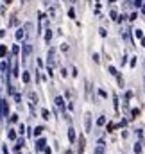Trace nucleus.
<instances>
[{
  "label": "nucleus",
  "mask_w": 145,
  "mask_h": 154,
  "mask_svg": "<svg viewBox=\"0 0 145 154\" xmlns=\"http://www.w3.org/2000/svg\"><path fill=\"white\" fill-rule=\"evenodd\" d=\"M23 131H25V125H23V124H22V125H20V129H18V133H20V134H22V133H23Z\"/></svg>",
  "instance_id": "obj_35"
},
{
  "label": "nucleus",
  "mask_w": 145,
  "mask_h": 154,
  "mask_svg": "<svg viewBox=\"0 0 145 154\" xmlns=\"http://www.w3.org/2000/svg\"><path fill=\"white\" fill-rule=\"evenodd\" d=\"M16 23H18V20L13 16V18H11V22H9V25H16Z\"/></svg>",
  "instance_id": "obj_27"
},
{
  "label": "nucleus",
  "mask_w": 145,
  "mask_h": 154,
  "mask_svg": "<svg viewBox=\"0 0 145 154\" xmlns=\"http://www.w3.org/2000/svg\"><path fill=\"white\" fill-rule=\"evenodd\" d=\"M102 152H104V140H100V142H99V147L95 149V152H93V154H102Z\"/></svg>",
  "instance_id": "obj_9"
},
{
  "label": "nucleus",
  "mask_w": 145,
  "mask_h": 154,
  "mask_svg": "<svg viewBox=\"0 0 145 154\" xmlns=\"http://www.w3.org/2000/svg\"><path fill=\"white\" fill-rule=\"evenodd\" d=\"M109 74H111V75H118V74H116V68H113V66H109Z\"/></svg>",
  "instance_id": "obj_24"
},
{
  "label": "nucleus",
  "mask_w": 145,
  "mask_h": 154,
  "mask_svg": "<svg viewBox=\"0 0 145 154\" xmlns=\"http://www.w3.org/2000/svg\"><path fill=\"white\" fill-rule=\"evenodd\" d=\"M29 99H31L32 102H38V95L34 93V91H29Z\"/></svg>",
  "instance_id": "obj_15"
},
{
  "label": "nucleus",
  "mask_w": 145,
  "mask_h": 154,
  "mask_svg": "<svg viewBox=\"0 0 145 154\" xmlns=\"http://www.w3.org/2000/svg\"><path fill=\"white\" fill-rule=\"evenodd\" d=\"M7 138H9V140H16V133H14V131H9V133H7Z\"/></svg>",
  "instance_id": "obj_19"
},
{
  "label": "nucleus",
  "mask_w": 145,
  "mask_h": 154,
  "mask_svg": "<svg viewBox=\"0 0 145 154\" xmlns=\"http://www.w3.org/2000/svg\"><path fill=\"white\" fill-rule=\"evenodd\" d=\"M41 115H43V118H45V120H48V118H50V113H48V109H41Z\"/></svg>",
  "instance_id": "obj_17"
},
{
  "label": "nucleus",
  "mask_w": 145,
  "mask_h": 154,
  "mask_svg": "<svg viewBox=\"0 0 145 154\" xmlns=\"http://www.w3.org/2000/svg\"><path fill=\"white\" fill-rule=\"evenodd\" d=\"M140 115V109H133V116H134V118H136V116Z\"/></svg>",
  "instance_id": "obj_33"
},
{
  "label": "nucleus",
  "mask_w": 145,
  "mask_h": 154,
  "mask_svg": "<svg viewBox=\"0 0 145 154\" xmlns=\"http://www.w3.org/2000/svg\"><path fill=\"white\" fill-rule=\"evenodd\" d=\"M43 152H45V154H52V149H50V147H45V149H43Z\"/></svg>",
  "instance_id": "obj_28"
},
{
  "label": "nucleus",
  "mask_w": 145,
  "mask_h": 154,
  "mask_svg": "<svg viewBox=\"0 0 145 154\" xmlns=\"http://www.w3.org/2000/svg\"><path fill=\"white\" fill-rule=\"evenodd\" d=\"M57 52H56V48H50L48 50V54H47V66L48 68H54V66H57Z\"/></svg>",
  "instance_id": "obj_1"
},
{
  "label": "nucleus",
  "mask_w": 145,
  "mask_h": 154,
  "mask_svg": "<svg viewBox=\"0 0 145 154\" xmlns=\"http://www.w3.org/2000/svg\"><path fill=\"white\" fill-rule=\"evenodd\" d=\"M84 124H86V133H90L91 131V115L90 113L84 115Z\"/></svg>",
  "instance_id": "obj_6"
},
{
  "label": "nucleus",
  "mask_w": 145,
  "mask_h": 154,
  "mask_svg": "<svg viewBox=\"0 0 145 154\" xmlns=\"http://www.w3.org/2000/svg\"><path fill=\"white\" fill-rule=\"evenodd\" d=\"M65 154H73V152H72V151H66V152H65Z\"/></svg>",
  "instance_id": "obj_37"
},
{
  "label": "nucleus",
  "mask_w": 145,
  "mask_h": 154,
  "mask_svg": "<svg viewBox=\"0 0 145 154\" xmlns=\"http://www.w3.org/2000/svg\"><path fill=\"white\" fill-rule=\"evenodd\" d=\"M134 152L142 154V143H136V145H134Z\"/></svg>",
  "instance_id": "obj_20"
},
{
  "label": "nucleus",
  "mask_w": 145,
  "mask_h": 154,
  "mask_svg": "<svg viewBox=\"0 0 145 154\" xmlns=\"http://www.w3.org/2000/svg\"><path fill=\"white\" fill-rule=\"evenodd\" d=\"M50 39H52V31L48 29V31H47V34H45V41H47V43H50Z\"/></svg>",
  "instance_id": "obj_14"
},
{
  "label": "nucleus",
  "mask_w": 145,
  "mask_h": 154,
  "mask_svg": "<svg viewBox=\"0 0 145 154\" xmlns=\"http://www.w3.org/2000/svg\"><path fill=\"white\" fill-rule=\"evenodd\" d=\"M134 34H136V38H143V34H142V31H134Z\"/></svg>",
  "instance_id": "obj_30"
},
{
  "label": "nucleus",
  "mask_w": 145,
  "mask_h": 154,
  "mask_svg": "<svg viewBox=\"0 0 145 154\" xmlns=\"http://www.w3.org/2000/svg\"><path fill=\"white\" fill-rule=\"evenodd\" d=\"M68 16H70V18H75V11H73V9L68 11Z\"/></svg>",
  "instance_id": "obj_29"
},
{
  "label": "nucleus",
  "mask_w": 145,
  "mask_h": 154,
  "mask_svg": "<svg viewBox=\"0 0 145 154\" xmlns=\"http://www.w3.org/2000/svg\"><path fill=\"white\" fill-rule=\"evenodd\" d=\"M84 147H86V140H84V136L81 134V136H79V154L84 151Z\"/></svg>",
  "instance_id": "obj_8"
},
{
  "label": "nucleus",
  "mask_w": 145,
  "mask_h": 154,
  "mask_svg": "<svg viewBox=\"0 0 145 154\" xmlns=\"http://www.w3.org/2000/svg\"><path fill=\"white\" fill-rule=\"evenodd\" d=\"M9 120H11L13 124H14V122H18V115H11V118H9Z\"/></svg>",
  "instance_id": "obj_26"
},
{
  "label": "nucleus",
  "mask_w": 145,
  "mask_h": 154,
  "mask_svg": "<svg viewBox=\"0 0 145 154\" xmlns=\"http://www.w3.org/2000/svg\"><path fill=\"white\" fill-rule=\"evenodd\" d=\"M23 145H25V140H23V138H18V140H16L14 149H16V151H20V147H23Z\"/></svg>",
  "instance_id": "obj_10"
},
{
  "label": "nucleus",
  "mask_w": 145,
  "mask_h": 154,
  "mask_svg": "<svg viewBox=\"0 0 145 154\" xmlns=\"http://www.w3.org/2000/svg\"><path fill=\"white\" fill-rule=\"evenodd\" d=\"M29 81H31V75H29V72H23V82L27 84Z\"/></svg>",
  "instance_id": "obj_21"
},
{
  "label": "nucleus",
  "mask_w": 145,
  "mask_h": 154,
  "mask_svg": "<svg viewBox=\"0 0 145 154\" xmlns=\"http://www.w3.org/2000/svg\"><path fill=\"white\" fill-rule=\"evenodd\" d=\"M18 52H20V47L14 45V47H13V56H18Z\"/></svg>",
  "instance_id": "obj_23"
},
{
  "label": "nucleus",
  "mask_w": 145,
  "mask_h": 154,
  "mask_svg": "<svg viewBox=\"0 0 145 154\" xmlns=\"http://www.w3.org/2000/svg\"><path fill=\"white\" fill-rule=\"evenodd\" d=\"M116 127H118V124H113V122L108 124V131H113V129H116Z\"/></svg>",
  "instance_id": "obj_22"
},
{
  "label": "nucleus",
  "mask_w": 145,
  "mask_h": 154,
  "mask_svg": "<svg viewBox=\"0 0 145 154\" xmlns=\"http://www.w3.org/2000/svg\"><path fill=\"white\" fill-rule=\"evenodd\" d=\"M11 63H13V70H11L13 74H11V75L18 77V75H20V72H18V59H16V57H13V59H11Z\"/></svg>",
  "instance_id": "obj_4"
},
{
  "label": "nucleus",
  "mask_w": 145,
  "mask_h": 154,
  "mask_svg": "<svg viewBox=\"0 0 145 154\" xmlns=\"http://www.w3.org/2000/svg\"><path fill=\"white\" fill-rule=\"evenodd\" d=\"M106 124V116H99V120H97V125H104Z\"/></svg>",
  "instance_id": "obj_18"
},
{
  "label": "nucleus",
  "mask_w": 145,
  "mask_h": 154,
  "mask_svg": "<svg viewBox=\"0 0 145 154\" xmlns=\"http://www.w3.org/2000/svg\"><path fill=\"white\" fill-rule=\"evenodd\" d=\"M14 100H16V102H22V95H20V93H14Z\"/></svg>",
  "instance_id": "obj_25"
},
{
  "label": "nucleus",
  "mask_w": 145,
  "mask_h": 154,
  "mask_svg": "<svg viewBox=\"0 0 145 154\" xmlns=\"http://www.w3.org/2000/svg\"><path fill=\"white\" fill-rule=\"evenodd\" d=\"M68 140H70V142H75V131H73L72 127L68 129Z\"/></svg>",
  "instance_id": "obj_11"
},
{
  "label": "nucleus",
  "mask_w": 145,
  "mask_h": 154,
  "mask_svg": "<svg viewBox=\"0 0 145 154\" xmlns=\"http://www.w3.org/2000/svg\"><path fill=\"white\" fill-rule=\"evenodd\" d=\"M93 61H95V63H100V59H99V54H93Z\"/></svg>",
  "instance_id": "obj_32"
},
{
  "label": "nucleus",
  "mask_w": 145,
  "mask_h": 154,
  "mask_svg": "<svg viewBox=\"0 0 145 154\" xmlns=\"http://www.w3.org/2000/svg\"><path fill=\"white\" fill-rule=\"evenodd\" d=\"M4 2H5V4H11V0H4Z\"/></svg>",
  "instance_id": "obj_38"
},
{
  "label": "nucleus",
  "mask_w": 145,
  "mask_h": 154,
  "mask_svg": "<svg viewBox=\"0 0 145 154\" xmlns=\"http://www.w3.org/2000/svg\"><path fill=\"white\" fill-rule=\"evenodd\" d=\"M32 52V47H31V43H25L23 45V52H22V63H25L27 61V57H29V54Z\"/></svg>",
  "instance_id": "obj_3"
},
{
  "label": "nucleus",
  "mask_w": 145,
  "mask_h": 154,
  "mask_svg": "<svg viewBox=\"0 0 145 154\" xmlns=\"http://www.w3.org/2000/svg\"><path fill=\"white\" fill-rule=\"evenodd\" d=\"M7 54V47L5 45H0V57H4Z\"/></svg>",
  "instance_id": "obj_13"
},
{
  "label": "nucleus",
  "mask_w": 145,
  "mask_h": 154,
  "mask_svg": "<svg viewBox=\"0 0 145 154\" xmlns=\"http://www.w3.org/2000/svg\"><path fill=\"white\" fill-rule=\"evenodd\" d=\"M22 2H29V0H22Z\"/></svg>",
  "instance_id": "obj_39"
},
{
  "label": "nucleus",
  "mask_w": 145,
  "mask_h": 154,
  "mask_svg": "<svg viewBox=\"0 0 145 154\" xmlns=\"http://www.w3.org/2000/svg\"><path fill=\"white\" fill-rule=\"evenodd\" d=\"M56 106L61 109V113L65 115V99L63 97H56Z\"/></svg>",
  "instance_id": "obj_5"
},
{
  "label": "nucleus",
  "mask_w": 145,
  "mask_h": 154,
  "mask_svg": "<svg viewBox=\"0 0 145 154\" xmlns=\"http://www.w3.org/2000/svg\"><path fill=\"white\" fill-rule=\"evenodd\" d=\"M2 152H4V154H9V151H7V147H4V149H2Z\"/></svg>",
  "instance_id": "obj_36"
},
{
  "label": "nucleus",
  "mask_w": 145,
  "mask_h": 154,
  "mask_svg": "<svg viewBox=\"0 0 145 154\" xmlns=\"http://www.w3.org/2000/svg\"><path fill=\"white\" fill-rule=\"evenodd\" d=\"M25 34H27V32H25L23 29H20V31L16 32V39H23V38H25Z\"/></svg>",
  "instance_id": "obj_12"
},
{
  "label": "nucleus",
  "mask_w": 145,
  "mask_h": 154,
  "mask_svg": "<svg viewBox=\"0 0 145 154\" xmlns=\"http://www.w3.org/2000/svg\"><path fill=\"white\" fill-rule=\"evenodd\" d=\"M0 113H2V116H7V113H9V104L4 97H0Z\"/></svg>",
  "instance_id": "obj_2"
},
{
  "label": "nucleus",
  "mask_w": 145,
  "mask_h": 154,
  "mask_svg": "<svg viewBox=\"0 0 145 154\" xmlns=\"http://www.w3.org/2000/svg\"><path fill=\"white\" fill-rule=\"evenodd\" d=\"M43 131H45V129H43V127H41V125H38L36 129H34V136H39V134H41V133H43Z\"/></svg>",
  "instance_id": "obj_16"
},
{
  "label": "nucleus",
  "mask_w": 145,
  "mask_h": 154,
  "mask_svg": "<svg viewBox=\"0 0 145 154\" xmlns=\"http://www.w3.org/2000/svg\"><path fill=\"white\" fill-rule=\"evenodd\" d=\"M47 147V142H45V138H39L36 142V152H39V151H43Z\"/></svg>",
  "instance_id": "obj_7"
},
{
  "label": "nucleus",
  "mask_w": 145,
  "mask_h": 154,
  "mask_svg": "<svg viewBox=\"0 0 145 154\" xmlns=\"http://www.w3.org/2000/svg\"><path fill=\"white\" fill-rule=\"evenodd\" d=\"M61 50H63V52H66V50H68V45H66V43H63V45H61Z\"/></svg>",
  "instance_id": "obj_31"
},
{
  "label": "nucleus",
  "mask_w": 145,
  "mask_h": 154,
  "mask_svg": "<svg viewBox=\"0 0 145 154\" xmlns=\"http://www.w3.org/2000/svg\"><path fill=\"white\" fill-rule=\"evenodd\" d=\"M111 18H113V20H118V16H116V13H115V11H111Z\"/></svg>",
  "instance_id": "obj_34"
}]
</instances>
